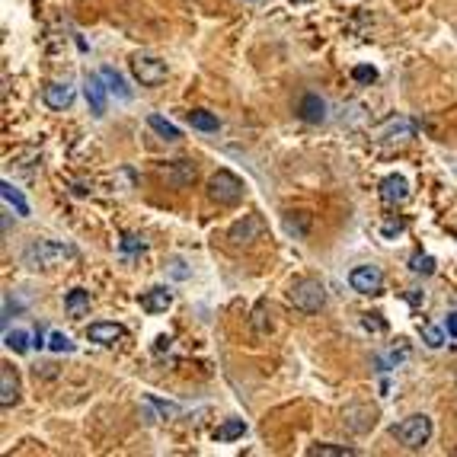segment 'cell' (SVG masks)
<instances>
[{"instance_id":"5b68a950","label":"cell","mask_w":457,"mask_h":457,"mask_svg":"<svg viewBox=\"0 0 457 457\" xmlns=\"http://www.w3.org/2000/svg\"><path fill=\"white\" fill-rule=\"evenodd\" d=\"M131 74L141 87H160L166 80V64L154 55H135L131 58Z\"/></svg>"},{"instance_id":"ba28073f","label":"cell","mask_w":457,"mask_h":457,"mask_svg":"<svg viewBox=\"0 0 457 457\" xmlns=\"http://www.w3.org/2000/svg\"><path fill=\"white\" fill-rule=\"evenodd\" d=\"M83 93H87V103H90V109H93V115L96 119H103L106 115V93H109V87H106V80H103V74H87L83 77Z\"/></svg>"},{"instance_id":"277c9868","label":"cell","mask_w":457,"mask_h":457,"mask_svg":"<svg viewBox=\"0 0 457 457\" xmlns=\"http://www.w3.org/2000/svg\"><path fill=\"white\" fill-rule=\"evenodd\" d=\"M288 300H291L298 310L304 314H317V310L326 304V288L317 278H298L291 288H288Z\"/></svg>"},{"instance_id":"1f68e13d","label":"cell","mask_w":457,"mask_h":457,"mask_svg":"<svg viewBox=\"0 0 457 457\" xmlns=\"http://www.w3.org/2000/svg\"><path fill=\"white\" fill-rule=\"evenodd\" d=\"M448 333L457 339V314H448Z\"/></svg>"},{"instance_id":"4dcf8cb0","label":"cell","mask_w":457,"mask_h":457,"mask_svg":"<svg viewBox=\"0 0 457 457\" xmlns=\"http://www.w3.org/2000/svg\"><path fill=\"white\" fill-rule=\"evenodd\" d=\"M122 249H125V253H138V249H144V240H141V237L125 233V237H122Z\"/></svg>"},{"instance_id":"30bf717a","label":"cell","mask_w":457,"mask_h":457,"mask_svg":"<svg viewBox=\"0 0 457 457\" xmlns=\"http://www.w3.org/2000/svg\"><path fill=\"white\" fill-rule=\"evenodd\" d=\"M381 198L387 205H400L409 198V182L400 176V173H390V176H384L381 180Z\"/></svg>"},{"instance_id":"f1b7e54d","label":"cell","mask_w":457,"mask_h":457,"mask_svg":"<svg viewBox=\"0 0 457 457\" xmlns=\"http://www.w3.org/2000/svg\"><path fill=\"white\" fill-rule=\"evenodd\" d=\"M361 326H365V330H375V333L387 330V323L381 320V314H365V317H361Z\"/></svg>"},{"instance_id":"484cf974","label":"cell","mask_w":457,"mask_h":457,"mask_svg":"<svg viewBox=\"0 0 457 457\" xmlns=\"http://www.w3.org/2000/svg\"><path fill=\"white\" fill-rule=\"evenodd\" d=\"M352 80H358V83H375V80H377V68H371V64H355V68H352Z\"/></svg>"},{"instance_id":"e0dca14e","label":"cell","mask_w":457,"mask_h":457,"mask_svg":"<svg viewBox=\"0 0 457 457\" xmlns=\"http://www.w3.org/2000/svg\"><path fill=\"white\" fill-rule=\"evenodd\" d=\"M144 310H147V314H160V310H166L173 304V294L166 291V288H150L147 294H144Z\"/></svg>"},{"instance_id":"52a82bcc","label":"cell","mask_w":457,"mask_h":457,"mask_svg":"<svg viewBox=\"0 0 457 457\" xmlns=\"http://www.w3.org/2000/svg\"><path fill=\"white\" fill-rule=\"evenodd\" d=\"M349 285L358 294H377L384 288V272L377 266H358L349 272Z\"/></svg>"},{"instance_id":"4316f807","label":"cell","mask_w":457,"mask_h":457,"mask_svg":"<svg viewBox=\"0 0 457 457\" xmlns=\"http://www.w3.org/2000/svg\"><path fill=\"white\" fill-rule=\"evenodd\" d=\"M409 269L412 272H419V275H432V272H435V259H432V256H412V266H409Z\"/></svg>"},{"instance_id":"83f0119b","label":"cell","mask_w":457,"mask_h":457,"mask_svg":"<svg viewBox=\"0 0 457 457\" xmlns=\"http://www.w3.org/2000/svg\"><path fill=\"white\" fill-rule=\"evenodd\" d=\"M422 339H426L428 349H438V345H444V333L438 330V326H422Z\"/></svg>"},{"instance_id":"d6986e66","label":"cell","mask_w":457,"mask_h":457,"mask_svg":"<svg viewBox=\"0 0 457 457\" xmlns=\"http://www.w3.org/2000/svg\"><path fill=\"white\" fill-rule=\"evenodd\" d=\"M186 122L192 128H198V131H217V128H221L217 115L205 113V109H192V113H186Z\"/></svg>"},{"instance_id":"603a6c76","label":"cell","mask_w":457,"mask_h":457,"mask_svg":"<svg viewBox=\"0 0 457 457\" xmlns=\"http://www.w3.org/2000/svg\"><path fill=\"white\" fill-rule=\"evenodd\" d=\"M3 345H7L10 352H16V355H23V352H29V333H23V330H7L3 333Z\"/></svg>"},{"instance_id":"9c48e42d","label":"cell","mask_w":457,"mask_h":457,"mask_svg":"<svg viewBox=\"0 0 457 457\" xmlns=\"http://www.w3.org/2000/svg\"><path fill=\"white\" fill-rule=\"evenodd\" d=\"M412 135H416V125L409 119H387L375 131L377 141H409Z\"/></svg>"},{"instance_id":"5bb4252c","label":"cell","mask_w":457,"mask_h":457,"mask_svg":"<svg viewBox=\"0 0 457 457\" xmlns=\"http://www.w3.org/2000/svg\"><path fill=\"white\" fill-rule=\"evenodd\" d=\"M16 400H20V381H16L13 368H0V406L10 409Z\"/></svg>"},{"instance_id":"ffe728a7","label":"cell","mask_w":457,"mask_h":457,"mask_svg":"<svg viewBox=\"0 0 457 457\" xmlns=\"http://www.w3.org/2000/svg\"><path fill=\"white\" fill-rule=\"evenodd\" d=\"M307 227H310L307 211H288L285 215V231L288 233H294V237H307Z\"/></svg>"},{"instance_id":"8fae6325","label":"cell","mask_w":457,"mask_h":457,"mask_svg":"<svg viewBox=\"0 0 457 457\" xmlns=\"http://www.w3.org/2000/svg\"><path fill=\"white\" fill-rule=\"evenodd\" d=\"M87 339L99 342V345H115L125 339V326H122V323H90Z\"/></svg>"},{"instance_id":"7402d4cb","label":"cell","mask_w":457,"mask_h":457,"mask_svg":"<svg viewBox=\"0 0 457 457\" xmlns=\"http://www.w3.org/2000/svg\"><path fill=\"white\" fill-rule=\"evenodd\" d=\"M147 125L154 128V131H157L160 138H166V141H176V138H180V128L173 125L170 119H164V115H157V113H150V115H147Z\"/></svg>"},{"instance_id":"3957f363","label":"cell","mask_w":457,"mask_h":457,"mask_svg":"<svg viewBox=\"0 0 457 457\" xmlns=\"http://www.w3.org/2000/svg\"><path fill=\"white\" fill-rule=\"evenodd\" d=\"M243 192H247V186H243V182L237 180L231 170L211 173V180H208V198L215 205H224V208H231V205H240Z\"/></svg>"},{"instance_id":"d4e9b609","label":"cell","mask_w":457,"mask_h":457,"mask_svg":"<svg viewBox=\"0 0 457 457\" xmlns=\"http://www.w3.org/2000/svg\"><path fill=\"white\" fill-rule=\"evenodd\" d=\"M48 349H52V352H58V355H64V352H74V342H71L64 333L55 330L52 336H48Z\"/></svg>"},{"instance_id":"6da1fadb","label":"cell","mask_w":457,"mask_h":457,"mask_svg":"<svg viewBox=\"0 0 457 457\" xmlns=\"http://www.w3.org/2000/svg\"><path fill=\"white\" fill-rule=\"evenodd\" d=\"M74 249L64 247V243H55V240H32L23 253V263L29 269H52V266L64 263V259H74Z\"/></svg>"},{"instance_id":"44dd1931","label":"cell","mask_w":457,"mask_h":457,"mask_svg":"<svg viewBox=\"0 0 457 457\" xmlns=\"http://www.w3.org/2000/svg\"><path fill=\"white\" fill-rule=\"evenodd\" d=\"M243 435H247V422L243 419H227L224 426L215 432V438L217 442H237V438H243Z\"/></svg>"},{"instance_id":"7c38bea8","label":"cell","mask_w":457,"mask_h":457,"mask_svg":"<svg viewBox=\"0 0 457 457\" xmlns=\"http://www.w3.org/2000/svg\"><path fill=\"white\" fill-rule=\"evenodd\" d=\"M298 115L304 122H310V125H320V122H326V103L317 93H304L298 103Z\"/></svg>"},{"instance_id":"cb8c5ba5","label":"cell","mask_w":457,"mask_h":457,"mask_svg":"<svg viewBox=\"0 0 457 457\" xmlns=\"http://www.w3.org/2000/svg\"><path fill=\"white\" fill-rule=\"evenodd\" d=\"M307 454L310 457H355L358 451H355V448H345V444H314Z\"/></svg>"},{"instance_id":"7a4b0ae2","label":"cell","mask_w":457,"mask_h":457,"mask_svg":"<svg viewBox=\"0 0 457 457\" xmlns=\"http://www.w3.org/2000/svg\"><path fill=\"white\" fill-rule=\"evenodd\" d=\"M390 435H393V438H397L406 451H419V448H426L428 438H432V419L422 416V412L406 416L403 422H397V426L390 428Z\"/></svg>"},{"instance_id":"f546056e","label":"cell","mask_w":457,"mask_h":457,"mask_svg":"<svg viewBox=\"0 0 457 457\" xmlns=\"http://www.w3.org/2000/svg\"><path fill=\"white\" fill-rule=\"evenodd\" d=\"M147 403H154L160 409V416H180V406H173V403H164V400H157V397H147Z\"/></svg>"},{"instance_id":"2e32d148","label":"cell","mask_w":457,"mask_h":457,"mask_svg":"<svg viewBox=\"0 0 457 457\" xmlns=\"http://www.w3.org/2000/svg\"><path fill=\"white\" fill-rule=\"evenodd\" d=\"M0 195H3V202H7V205H13V208H16V215L29 217V202H26V198H23V192H20V189H16L10 180H3V182H0Z\"/></svg>"},{"instance_id":"8992f818","label":"cell","mask_w":457,"mask_h":457,"mask_svg":"<svg viewBox=\"0 0 457 457\" xmlns=\"http://www.w3.org/2000/svg\"><path fill=\"white\" fill-rule=\"evenodd\" d=\"M266 231V221L259 215H243L237 224L227 231V240L233 243V247H249L253 240H259Z\"/></svg>"},{"instance_id":"ac0fdd59","label":"cell","mask_w":457,"mask_h":457,"mask_svg":"<svg viewBox=\"0 0 457 457\" xmlns=\"http://www.w3.org/2000/svg\"><path fill=\"white\" fill-rule=\"evenodd\" d=\"M99 74H103V80H106V87H109V93H115L119 99H131V90L125 87V77H122L115 68H103Z\"/></svg>"},{"instance_id":"9a60e30c","label":"cell","mask_w":457,"mask_h":457,"mask_svg":"<svg viewBox=\"0 0 457 457\" xmlns=\"http://www.w3.org/2000/svg\"><path fill=\"white\" fill-rule=\"evenodd\" d=\"M64 307H68V314L74 317V320H80V317L90 310V291H83V288H74V291H68V298H64Z\"/></svg>"},{"instance_id":"4fadbf2b","label":"cell","mask_w":457,"mask_h":457,"mask_svg":"<svg viewBox=\"0 0 457 457\" xmlns=\"http://www.w3.org/2000/svg\"><path fill=\"white\" fill-rule=\"evenodd\" d=\"M45 103H48V109H58V113L71 109V103H74V87H71V83H48Z\"/></svg>"}]
</instances>
